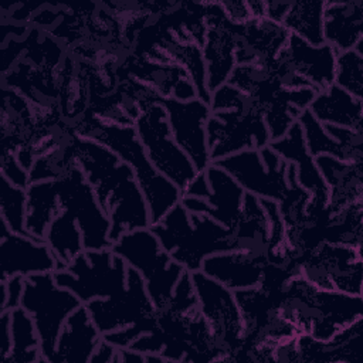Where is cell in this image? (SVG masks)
Returning <instances> with one entry per match:
<instances>
[{
    "instance_id": "obj_1",
    "label": "cell",
    "mask_w": 363,
    "mask_h": 363,
    "mask_svg": "<svg viewBox=\"0 0 363 363\" xmlns=\"http://www.w3.org/2000/svg\"><path fill=\"white\" fill-rule=\"evenodd\" d=\"M74 133L108 146L132 167L149 207L150 224L162 220L170 208L180 203L182 190L150 163L133 125H116L91 113L81 121Z\"/></svg>"
},
{
    "instance_id": "obj_2",
    "label": "cell",
    "mask_w": 363,
    "mask_h": 363,
    "mask_svg": "<svg viewBox=\"0 0 363 363\" xmlns=\"http://www.w3.org/2000/svg\"><path fill=\"white\" fill-rule=\"evenodd\" d=\"M149 228L163 250L189 272L200 271L203 259L211 254L235 250L233 230L207 214L190 213L182 203Z\"/></svg>"
},
{
    "instance_id": "obj_3",
    "label": "cell",
    "mask_w": 363,
    "mask_h": 363,
    "mask_svg": "<svg viewBox=\"0 0 363 363\" xmlns=\"http://www.w3.org/2000/svg\"><path fill=\"white\" fill-rule=\"evenodd\" d=\"M111 250L143 277L147 295L156 311H163L186 271L184 267L163 250L149 227L122 234Z\"/></svg>"
},
{
    "instance_id": "obj_4",
    "label": "cell",
    "mask_w": 363,
    "mask_h": 363,
    "mask_svg": "<svg viewBox=\"0 0 363 363\" xmlns=\"http://www.w3.org/2000/svg\"><path fill=\"white\" fill-rule=\"evenodd\" d=\"M52 274L60 286L74 292L85 305L121 294L126 288L128 264L111 248L84 250L64 269Z\"/></svg>"
},
{
    "instance_id": "obj_5",
    "label": "cell",
    "mask_w": 363,
    "mask_h": 363,
    "mask_svg": "<svg viewBox=\"0 0 363 363\" xmlns=\"http://www.w3.org/2000/svg\"><path fill=\"white\" fill-rule=\"evenodd\" d=\"M81 305L84 303L74 292L55 282L52 272L26 277L21 308L30 313L35 323L45 363H50L54 354L65 320Z\"/></svg>"
},
{
    "instance_id": "obj_6",
    "label": "cell",
    "mask_w": 363,
    "mask_h": 363,
    "mask_svg": "<svg viewBox=\"0 0 363 363\" xmlns=\"http://www.w3.org/2000/svg\"><path fill=\"white\" fill-rule=\"evenodd\" d=\"M92 189L111 220L109 240L112 244L125 233L150 227L146 199L128 163L121 162L106 179Z\"/></svg>"
},
{
    "instance_id": "obj_7",
    "label": "cell",
    "mask_w": 363,
    "mask_h": 363,
    "mask_svg": "<svg viewBox=\"0 0 363 363\" xmlns=\"http://www.w3.org/2000/svg\"><path fill=\"white\" fill-rule=\"evenodd\" d=\"M133 126L155 169L183 191L197 170L174 142L164 108L157 102L147 105L142 109Z\"/></svg>"
},
{
    "instance_id": "obj_8",
    "label": "cell",
    "mask_w": 363,
    "mask_h": 363,
    "mask_svg": "<svg viewBox=\"0 0 363 363\" xmlns=\"http://www.w3.org/2000/svg\"><path fill=\"white\" fill-rule=\"evenodd\" d=\"M225 170L245 193L281 201L286 191L288 162L268 146L247 149L213 162Z\"/></svg>"
},
{
    "instance_id": "obj_9",
    "label": "cell",
    "mask_w": 363,
    "mask_h": 363,
    "mask_svg": "<svg viewBox=\"0 0 363 363\" xmlns=\"http://www.w3.org/2000/svg\"><path fill=\"white\" fill-rule=\"evenodd\" d=\"M197 295L199 312L207 320L220 349L235 356L242 347L244 326L234 291L201 271L190 272Z\"/></svg>"
},
{
    "instance_id": "obj_10",
    "label": "cell",
    "mask_w": 363,
    "mask_h": 363,
    "mask_svg": "<svg viewBox=\"0 0 363 363\" xmlns=\"http://www.w3.org/2000/svg\"><path fill=\"white\" fill-rule=\"evenodd\" d=\"M299 272L319 289L363 294V257L359 248L322 242L305 257Z\"/></svg>"
},
{
    "instance_id": "obj_11",
    "label": "cell",
    "mask_w": 363,
    "mask_h": 363,
    "mask_svg": "<svg viewBox=\"0 0 363 363\" xmlns=\"http://www.w3.org/2000/svg\"><path fill=\"white\" fill-rule=\"evenodd\" d=\"M210 162L247 149H261L271 143L262 113L257 108L211 112L206 122Z\"/></svg>"
},
{
    "instance_id": "obj_12",
    "label": "cell",
    "mask_w": 363,
    "mask_h": 363,
    "mask_svg": "<svg viewBox=\"0 0 363 363\" xmlns=\"http://www.w3.org/2000/svg\"><path fill=\"white\" fill-rule=\"evenodd\" d=\"M55 182L61 208L71 213L79 225L84 250L111 248V220L84 173L72 164L67 174Z\"/></svg>"
},
{
    "instance_id": "obj_13",
    "label": "cell",
    "mask_w": 363,
    "mask_h": 363,
    "mask_svg": "<svg viewBox=\"0 0 363 363\" xmlns=\"http://www.w3.org/2000/svg\"><path fill=\"white\" fill-rule=\"evenodd\" d=\"M85 306L102 335L133 325L157 312L147 295L143 277L129 265L126 288L121 294L92 299Z\"/></svg>"
},
{
    "instance_id": "obj_14",
    "label": "cell",
    "mask_w": 363,
    "mask_h": 363,
    "mask_svg": "<svg viewBox=\"0 0 363 363\" xmlns=\"http://www.w3.org/2000/svg\"><path fill=\"white\" fill-rule=\"evenodd\" d=\"M157 104L166 111L174 142L189 156L197 172L204 170L211 163L206 138V122L211 115L210 105L199 98L187 102L160 98Z\"/></svg>"
},
{
    "instance_id": "obj_15",
    "label": "cell",
    "mask_w": 363,
    "mask_h": 363,
    "mask_svg": "<svg viewBox=\"0 0 363 363\" xmlns=\"http://www.w3.org/2000/svg\"><path fill=\"white\" fill-rule=\"evenodd\" d=\"M0 225V281H6L13 275L28 277L33 274L54 272L60 268L57 258L44 240L10 231L1 218Z\"/></svg>"
},
{
    "instance_id": "obj_16",
    "label": "cell",
    "mask_w": 363,
    "mask_h": 363,
    "mask_svg": "<svg viewBox=\"0 0 363 363\" xmlns=\"http://www.w3.org/2000/svg\"><path fill=\"white\" fill-rule=\"evenodd\" d=\"M208 194L204 199L182 196L180 203L190 213L207 214L224 227L234 230L244 199V189L221 167L210 163L204 169Z\"/></svg>"
},
{
    "instance_id": "obj_17",
    "label": "cell",
    "mask_w": 363,
    "mask_h": 363,
    "mask_svg": "<svg viewBox=\"0 0 363 363\" xmlns=\"http://www.w3.org/2000/svg\"><path fill=\"white\" fill-rule=\"evenodd\" d=\"M363 316V296L316 288L308 313V335L328 342L340 329Z\"/></svg>"
},
{
    "instance_id": "obj_18",
    "label": "cell",
    "mask_w": 363,
    "mask_h": 363,
    "mask_svg": "<svg viewBox=\"0 0 363 363\" xmlns=\"http://www.w3.org/2000/svg\"><path fill=\"white\" fill-rule=\"evenodd\" d=\"M337 51L328 44L312 45L291 34L277 58L298 75L303 77L319 92L335 82Z\"/></svg>"
},
{
    "instance_id": "obj_19",
    "label": "cell",
    "mask_w": 363,
    "mask_h": 363,
    "mask_svg": "<svg viewBox=\"0 0 363 363\" xmlns=\"http://www.w3.org/2000/svg\"><path fill=\"white\" fill-rule=\"evenodd\" d=\"M289 31L279 23L264 18H250L238 24L235 62L237 65H269L285 47Z\"/></svg>"
},
{
    "instance_id": "obj_20",
    "label": "cell",
    "mask_w": 363,
    "mask_h": 363,
    "mask_svg": "<svg viewBox=\"0 0 363 363\" xmlns=\"http://www.w3.org/2000/svg\"><path fill=\"white\" fill-rule=\"evenodd\" d=\"M267 262L265 254L231 250L206 257L200 271L231 291H238L259 286Z\"/></svg>"
},
{
    "instance_id": "obj_21",
    "label": "cell",
    "mask_w": 363,
    "mask_h": 363,
    "mask_svg": "<svg viewBox=\"0 0 363 363\" xmlns=\"http://www.w3.org/2000/svg\"><path fill=\"white\" fill-rule=\"evenodd\" d=\"M102 340V333L91 319L85 305L77 308L65 320L50 363H89Z\"/></svg>"
},
{
    "instance_id": "obj_22",
    "label": "cell",
    "mask_w": 363,
    "mask_h": 363,
    "mask_svg": "<svg viewBox=\"0 0 363 363\" xmlns=\"http://www.w3.org/2000/svg\"><path fill=\"white\" fill-rule=\"evenodd\" d=\"M315 163L328 186L330 216L363 200V162L354 163L320 155L315 157Z\"/></svg>"
},
{
    "instance_id": "obj_23",
    "label": "cell",
    "mask_w": 363,
    "mask_h": 363,
    "mask_svg": "<svg viewBox=\"0 0 363 363\" xmlns=\"http://www.w3.org/2000/svg\"><path fill=\"white\" fill-rule=\"evenodd\" d=\"M237 33L238 24L230 20L221 26L207 27L201 50L206 64V84L210 94L228 81L237 65Z\"/></svg>"
},
{
    "instance_id": "obj_24",
    "label": "cell",
    "mask_w": 363,
    "mask_h": 363,
    "mask_svg": "<svg viewBox=\"0 0 363 363\" xmlns=\"http://www.w3.org/2000/svg\"><path fill=\"white\" fill-rule=\"evenodd\" d=\"M363 40V1H325L323 41L337 52L353 50Z\"/></svg>"
},
{
    "instance_id": "obj_25",
    "label": "cell",
    "mask_w": 363,
    "mask_h": 363,
    "mask_svg": "<svg viewBox=\"0 0 363 363\" xmlns=\"http://www.w3.org/2000/svg\"><path fill=\"white\" fill-rule=\"evenodd\" d=\"M308 109L322 125L363 132V99L353 96L336 84L316 92Z\"/></svg>"
},
{
    "instance_id": "obj_26",
    "label": "cell",
    "mask_w": 363,
    "mask_h": 363,
    "mask_svg": "<svg viewBox=\"0 0 363 363\" xmlns=\"http://www.w3.org/2000/svg\"><path fill=\"white\" fill-rule=\"evenodd\" d=\"M235 250H248L267 255L269 223L259 197L245 193L237 224L233 230Z\"/></svg>"
},
{
    "instance_id": "obj_27",
    "label": "cell",
    "mask_w": 363,
    "mask_h": 363,
    "mask_svg": "<svg viewBox=\"0 0 363 363\" xmlns=\"http://www.w3.org/2000/svg\"><path fill=\"white\" fill-rule=\"evenodd\" d=\"M26 193V231L38 240H44L50 224L62 211L57 182L45 180L30 183Z\"/></svg>"
},
{
    "instance_id": "obj_28",
    "label": "cell",
    "mask_w": 363,
    "mask_h": 363,
    "mask_svg": "<svg viewBox=\"0 0 363 363\" xmlns=\"http://www.w3.org/2000/svg\"><path fill=\"white\" fill-rule=\"evenodd\" d=\"M129 77L147 85L160 98H170L177 82L189 74L179 64H164L152 61L146 57H133L126 65Z\"/></svg>"
},
{
    "instance_id": "obj_29",
    "label": "cell",
    "mask_w": 363,
    "mask_h": 363,
    "mask_svg": "<svg viewBox=\"0 0 363 363\" xmlns=\"http://www.w3.org/2000/svg\"><path fill=\"white\" fill-rule=\"evenodd\" d=\"M11 312V350L3 363H45L41 340L30 313L21 306Z\"/></svg>"
},
{
    "instance_id": "obj_30",
    "label": "cell",
    "mask_w": 363,
    "mask_h": 363,
    "mask_svg": "<svg viewBox=\"0 0 363 363\" xmlns=\"http://www.w3.org/2000/svg\"><path fill=\"white\" fill-rule=\"evenodd\" d=\"M44 241L64 269L78 254L84 251L82 234L75 217L62 210L50 224Z\"/></svg>"
},
{
    "instance_id": "obj_31",
    "label": "cell",
    "mask_w": 363,
    "mask_h": 363,
    "mask_svg": "<svg viewBox=\"0 0 363 363\" xmlns=\"http://www.w3.org/2000/svg\"><path fill=\"white\" fill-rule=\"evenodd\" d=\"M323 6L322 0L292 1L282 26L312 45L323 44Z\"/></svg>"
},
{
    "instance_id": "obj_32",
    "label": "cell",
    "mask_w": 363,
    "mask_h": 363,
    "mask_svg": "<svg viewBox=\"0 0 363 363\" xmlns=\"http://www.w3.org/2000/svg\"><path fill=\"white\" fill-rule=\"evenodd\" d=\"M362 238L363 200L332 214L323 230V241L329 244H342L362 250Z\"/></svg>"
},
{
    "instance_id": "obj_33",
    "label": "cell",
    "mask_w": 363,
    "mask_h": 363,
    "mask_svg": "<svg viewBox=\"0 0 363 363\" xmlns=\"http://www.w3.org/2000/svg\"><path fill=\"white\" fill-rule=\"evenodd\" d=\"M26 189L11 184L6 177H0V218L10 231L30 235L26 231ZM33 237V235H31Z\"/></svg>"
},
{
    "instance_id": "obj_34",
    "label": "cell",
    "mask_w": 363,
    "mask_h": 363,
    "mask_svg": "<svg viewBox=\"0 0 363 363\" xmlns=\"http://www.w3.org/2000/svg\"><path fill=\"white\" fill-rule=\"evenodd\" d=\"M298 122L303 132L306 149L312 157L329 155L339 160H346V155L342 146L326 133L323 125L311 113L309 109L302 111V113L298 118Z\"/></svg>"
},
{
    "instance_id": "obj_35",
    "label": "cell",
    "mask_w": 363,
    "mask_h": 363,
    "mask_svg": "<svg viewBox=\"0 0 363 363\" xmlns=\"http://www.w3.org/2000/svg\"><path fill=\"white\" fill-rule=\"evenodd\" d=\"M333 84L363 99V55L356 50L337 52Z\"/></svg>"
},
{
    "instance_id": "obj_36",
    "label": "cell",
    "mask_w": 363,
    "mask_h": 363,
    "mask_svg": "<svg viewBox=\"0 0 363 363\" xmlns=\"http://www.w3.org/2000/svg\"><path fill=\"white\" fill-rule=\"evenodd\" d=\"M264 122L268 128L271 142L282 138L294 122L298 121L302 111L292 106L284 95V88H281L274 99L261 111Z\"/></svg>"
},
{
    "instance_id": "obj_37",
    "label": "cell",
    "mask_w": 363,
    "mask_h": 363,
    "mask_svg": "<svg viewBox=\"0 0 363 363\" xmlns=\"http://www.w3.org/2000/svg\"><path fill=\"white\" fill-rule=\"evenodd\" d=\"M199 309L197 295L193 285L191 274L189 271H184V274L177 281L172 298L167 303V306L163 311H169L172 313L177 315H187L191 312H196Z\"/></svg>"
},
{
    "instance_id": "obj_38",
    "label": "cell",
    "mask_w": 363,
    "mask_h": 363,
    "mask_svg": "<svg viewBox=\"0 0 363 363\" xmlns=\"http://www.w3.org/2000/svg\"><path fill=\"white\" fill-rule=\"evenodd\" d=\"M208 105H210L211 112L257 108V105L254 104V101L250 96H247L244 92H241L235 86L230 85L228 82L223 84L214 92H211V98H210Z\"/></svg>"
},
{
    "instance_id": "obj_39",
    "label": "cell",
    "mask_w": 363,
    "mask_h": 363,
    "mask_svg": "<svg viewBox=\"0 0 363 363\" xmlns=\"http://www.w3.org/2000/svg\"><path fill=\"white\" fill-rule=\"evenodd\" d=\"M156 326H157V315H153L150 318L142 319V320H139L133 325H129L126 328L108 332V333L102 335V337L116 347H129V345L133 340H136L140 335L153 330Z\"/></svg>"
},
{
    "instance_id": "obj_40",
    "label": "cell",
    "mask_w": 363,
    "mask_h": 363,
    "mask_svg": "<svg viewBox=\"0 0 363 363\" xmlns=\"http://www.w3.org/2000/svg\"><path fill=\"white\" fill-rule=\"evenodd\" d=\"M26 277L13 275L6 281H0V312L13 311L21 306Z\"/></svg>"
},
{
    "instance_id": "obj_41",
    "label": "cell",
    "mask_w": 363,
    "mask_h": 363,
    "mask_svg": "<svg viewBox=\"0 0 363 363\" xmlns=\"http://www.w3.org/2000/svg\"><path fill=\"white\" fill-rule=\"evenodd\" d=\"M1 176L11 184L27 189L30 186V174L17 160L14 152H1Z\"/></svg>"
},
{
    "instance_id": "obj_42",
    "label": "cell",
    "mask_w": 363,
    "mask_h": 363,
    "mask_svg": "<svg viewBox=\"0 0 363 363\" xmlns=\"http://www.w3.org/2000/svg\"><path fill=\"white\" fill-rule=\"evenodd\" d=\"M11 312H0V362L3 363L11 350Z\"/></svg>"
},
{
    "instance_id": "obj_43",
    "label": "cell",
    "mask_w": 363,
    "mask_h": 363,
    "mask_svg": "<svg viewBox=\"0 0 363 363\" xmlns=\"http://www.w3.org/2000/svg\"><path fill=\"white\" fill-rule=\"evenodd\" d=\"M220 3L225 11V16L234 24H244L250 18H252L247 1H228L227 0V1H220Z\"/></svg>"
},
{
    "instance_id": "obj_44",
    "label": "cell",
    "mask_w": 363,
    "mask_h": 363,
    "mask_svg": "<svg viewBox=\"0 0 363 363\" xmlns=\"http://www.w3.org/2000/svg\"><path fill=\"white\" fill-rule=\"evenodd\" d=\"M207 194H208V182L204 170L197 172L196 176L189 182V184L182 191V196H191L199 199H204Z\"/></svg>"
},
{
    "instance_id": "obj_45",
    "label": "cell",
    "mask_w": 363,
    "mask_h": 363,
    "mask_svg": "<svg viewBox=\"0 0 363 363\" xmlns=\"http://www.w3.org/2000/svg\"><path fill=\"white\" fill-rule=\"evenodd\" d=\"M116 354H118V347L102 337L95 352L92 353L89 363H116Z\"/></svg>"
},
{
    "instance_id": "obj_46",
    "label": "cell",
    "mask_w": 363,
    "mask_h": 363,
    "mask_svg": "<svg viewBox=\"0 0 363 363\" xmlns=\"http://www.w3.org/2000/svg\"><path fill=\"white\" fill-rule=\"evenodd\" d=\"M170 98H173L176 101H182V102H187V101L197 98V91H196V86H194L193 81L190 79V77H186L177 82Z\"/></svg>"
},
{
    "instance_id": "obj_47",
    "label": "cell",
    "mask_w": 363,
    "mask_h": 363,
    "mask_svg": "<svg viewBox=\"0 0 363 363\" xmlns=\"http://www.w3.org/2000/svg\"><path fill=\"white\" fill-rule=\"evenodd\" d=\"M292 1H265V17L282 24Z\"/></svg>"
},
{
    "instance_id": "obj_48",
    "label": "cell",
    "mask_w": 363,
    "mask_h": 363,
    "mask_svg": "<svg viewBox=\"0 0 363 363\" xmlns=\"http://www.w3.org/2000/svg\"><path fill=\"white\" fill-rule=\"evenodd\" d=\"M116 363H146V356L129 347H118Z\"/></svg>"
},
{
    "instance_id": "obj_49",
    "label": "cell",
    "mask_w": 363,
    "mask_h": 363,
    "mask_svg": "<svg viewBox=\"0 0 363 363\" xmlns=\"http://www.w3.org/2000/svg\"><path fill=\"white\" fill-rule=\"evenodd\" d=\"M251 17L252 18H264L265 17V1H247Z\"/></svg>"
}]
</instances>
